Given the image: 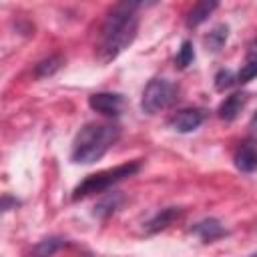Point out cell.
Listing matches in <instances>:
<instances>
[{
	"mask_svg": "<svg viewBox=\"0 0 257 257\" xmlns=\"http://www.w3.org/2000/svg\"><path fill=\"white\" fill-rule=\"evenodd\" d=\"M135 8L137 4H118L106 16L102 30H100L98 46H96L98 62L106 64L114 60L135 40L137 30H139V18L135 14Z\"/></svg>",
	"mask_w": 257,
	"mask_h": 257,
	"instance_id": "1",
	"label": "cell"
},
{
	"mask_svg": "<svg viewBox=\"0 0 257 257\" xmlns=\"http://www.w3.org/2000/svg\"><path fill=\"white\" fill-rule=\"evenodd\" d=\"M118 135L120 128L112 122H88L72 143V161L82 165L98 161L118 141Z\"/></svg>",
	"mask_w": 257,
	"mask_h": 257,
	"instance_id": "2",
	"label": "cell"
},
{
	"mask_svg": "<svg viewBox=\"0 0 257 257\" xmlns=\"http://www.w3.org/2000/svg\"><path fill=\"white\" fill-rule=\"evenodd\" d=\"M141 169V163L139 161H131V163H124V165H118V167H112V169H104L100 173H94L90 177H86L72 193V199H84V197H90L94 193H102L106 189H110L112 185L133 177L137 171Z\"/></svg>",
	"mask_w": 257,
	"mask_h": 257,
	"instance_id": "3",
	"label": "cell"
},
{
	"mask_svg": "<svg viewBox=\"0 0 257 257\" xmlns=\"http://www.w3.org/2000/svg\"><path fill=\"white\" fill-rule=\"evenodd\" d=\"M175 100H177V86L165 78H153L143 90L141 108L147 114H155L159 110L169 108Z\"/></svg>",
	"mask_w": 257,
	"mask_h": 257,
	"instance_id": "4",
	"label": "cell"
},
{
	"mask_svg": "<svg viewBox=\"0 0 257 257\" xmlns=\"http://www.w3.org/2000/svg\"><path fill=\"white\" fill-rule=\"evenodd\" d=\"M88 104L92 110L106 114V116H116L122 108V96L116 92H96L88 98Z\"/></svg>",
	"mask_w": 257,
	"mask_h": 257,
	"instance_id": "5",
	"label": "cell"
},
{
	"mask_svg": "<svg viewBox=\"0 0 257 257\" xmlns=\"http://www.w3.org/2000/svg\"><path fill=\"white\" fill-rule=\"evenodd\" d=\"M205 116L207 114H205L203 108H183L171 118V126L177 133H191V131H195L203 124Z\"/></svg>",
	"mask_w": 257,
	"mask_h": 257,
	"instance_id": "6",
	"label": "cell"
},
{
	"mask_svg": "<svg viewBox=\"0 0 257 257\" xmlns=\"http://www.w3.org/2000/svg\"><path fill=\"white\" fill-rule=\"evenodd\" d=\"M245 102H247V94L245 92H235V94H231V96H227L223 102H221V106H219V118H223V120H233L239 112H241V108L245 106Z\"/></svg>",
	"mask_w": 257,
	"mask_h": 257,
	"instance_id": "7",
	"label": "cell"
},
{
	"mask_svg": "<svg viewBox=\"0 0 257 257\" xmlns=\"http://www.w3.org/2000/svg\"><path fill=\"white\" fill-rule=\"evenodd\" d=\"M235 167L243 173H253L257 171V147L253 145H243L235 153Z\"/></svg>",
	"mask_w": 257,
	"mask_h": 257,
	"instance_id": "8",
	"label": "cell"
},
{
	"mask_svg": "<svg viewBox=\"0 0 257 257\" xmlns=\"http://www.w3.org/2000/svg\"><path fill=\"white\" fill-rule=\"evenodd\" d=\"M219 4L217 2H209V0H205V2H197L191 10H189V14H187V26L189 28H195V26H199V24H203L209 16H211V12L217 8Z\"/></svg>",
	"mask_w": 257,
	"mask_h": 257,
	"instance_id": "9",
	"label": "cell"
},
{
	"mask_svg": "<svg viewBox=\"0 0 257 257\" xmlns=\"http://www.w3.org/2000/svg\"><path fill=\"white\" fill-rule=\"evenodd\" d=\"M193 231L203 239V241H213V239H217V237H221L223 233H225V229H223V225L217 221V219H205V221H201V223H197L195 227H193Z\"/></svg>",
	"mask_w": 257,
	"mask_h": 257,
	"instance_id": "10",
	"label": "cell"
},
{
	"mask_svg": "<svg viewBox=\"0 0 257 257\" xmlns=\"http://www.w3.org/2000/svg\"><path fill=\"white\" fill-rule=\"evenodd\" d=\"M181 215V211L177 207H169V209H163L161 213H157L149 223H147V231L149 233H155V231H161L165 229L173 219H177Z\"/></svg>",
	"mask_w": 257,
	"mask_h": 257,
	"instance_id": "11",
	"label": "cell"
},
{
	"mask_svg": "<svg viewBox=\"0 0 257 257\" xmlns=\"http://www.w3.org/2000/svg\"><path fill=\"white\" fill-rule=\"evenodd\" d=\"M64 245V241L60 237H50V239H42L38 241L32 251H30V257H52L60 247Z\"/></svg>",
	"mask_w": 257,
	"mask_h": 257,
	"instance_id": "12",
	"label": "cell"
},
{
	"mask_svg": "<svg viewBox=\"0 0 257 257\" xmlns=\"http://www.w3.org/2000/svg\"><path fill=\"white\" fill-rule=\"evenodd\" d=\"M60 66H62V58H60V56H48V58H44L42 62H38V64H36L34 74H36L38 78H44V76L54 74Z\"/></svg>",
	"mask_w": 257,
	"mask_h": 257,
	"instance_id": "13",
	"label": "cell"
},
{
	"mask_svg": "<svg viewBox=\"0 0 257 257\" xmlns=\"http://www.w3.org/2000/svg\"><path fill=\"white\" fill-rule=\"evenodd\" d=\"M193 60H195L193 44H191L189 40H185V42L181 44V48H179L177 56H175V64H177L179 68H187L189 64H193Z\"/></svg>",
	"mask_w": 257,
	"mask_h": 257,
	"instance_id": "14",
	"label": "cell"
},
{
	"mask_svg": "<svg viewBox=\"0 0 257 257\" xmlns=\"http://www.w3.org/2000/svg\"><path fill=\"white\" fill-rule=\"evenodd\" d=\"M225 40H227V26H217V28H213V32H209V36H207V46L211 48V50H219L223 44H225Z\"/></svg>",
	"mask_w": 257,
	"mask_h": 257,
	"instance_id": "15",
	"label": "cell"
},
{
	"mask_svg": "<svg viewBox=\"0 0 257 257\" xmlns=\"http://www.w3.org/2000/svg\"><path fill=\"white\" fill-rule=\"evenodd\" d=\"M237 82V76L229 70V68H223V70H219L217 74H215V88L217 90H225V88H229L231 84H235Z\"/></svg>",
	"mask_w": 257,
	"mask_h": 257,
	"instance_id": "16",
	"label": "cell"
},
{
	"mask_svg": "<svg viewBox=\"0 0 257 257\" xmlns=\"http://www.w3.org/2000/svg\"><path fill=\"white\" fill-rule=\"evenodd\" d=\"M255 76H257V60H247L241 66V70L237 72V82L239 84H245V82L253 80Z\"/></svg>",
	"mask_w": 257,
	"mask_h": 257,
	"instance_id": "17",
	"label": "cell"
},
{
	"mask_svg": "<svg viewBox=\"0 0 257 257\" xmlns=\"http://www.w3.org/2000/svg\"><path fill=\"white\" fill-rule=\"evenodd\" d=\"M116 203H118V199H106V201H102L98 207H96V211H94V215H98V217H102V215H106V213H110V211H114V207H116Z\"/></svg>",
	"mask_w": 257,
	"mask_h": 257,
	"instance_id": "18",
	"label": "cell"
},
{
	"mask_svg": "<svg viewBox=\"0 0 257 257\" xmlns=\"http://www.w3.org/2000/svg\"><path fill=\"white\" fill-rule=\"evenodd\" d=\"M247 60H257V40L251 42L249 52H247Z\"/></svg>",
	"mask_w": 257,
	"mask_h": 257,
	"instance_id": "19",
	"label": "cell"
},
{
	"mask_svg": "<svg viewBox=\"0 0 257 257\" xmlns=\"http://www.w3.org/2000/svg\"><path fill=\"white\" fill-rule=\"evenodd\" d=\"M251 128H255L257 131V112L253 114V118H251Z\"/></svg>",
	"mask_w": 257,
	"mask_h": 257,
	"instance_id": "20",
	"label": "cell"
},
{
	"mask_svg": "<svg viewBox=\"0 0 257 257\" xmlns=\"http://www.w3.org/2000/svg\"><path fill=\"white\" fill-rule=\"evenodd\" d=\"M249 257H257V253H255V255H249Z\"/></svg>",
	"mask_w": 257,
	"mask_h": 257,
	"instance_id": "21",
	"label": "cell"
}]
</instances>
